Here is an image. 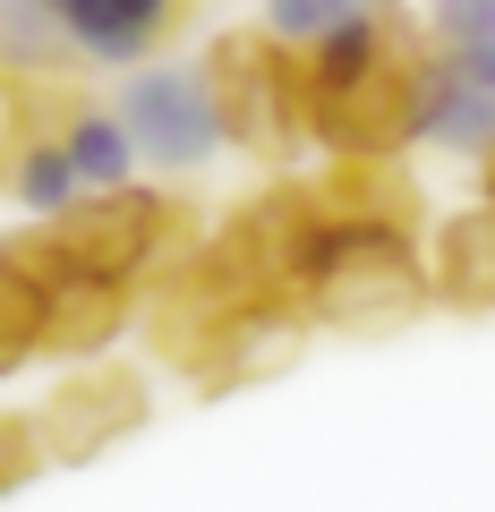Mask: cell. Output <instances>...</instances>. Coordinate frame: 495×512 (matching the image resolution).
Returning <instances> with one entry per match:
<instances>
[{"instance_id": "obj_1", "label": "cell", "mask_w": 495, "mask_h": 512, "mask_svg": "<svg viewBox=\"0 0 495 512\" xmlns=\"http://www.w3.org/2000/svg\"><path fill=\"white\" fill-rule=\"evenodd\" d=\"M282 291L291 308L325 325H402L427 299V265L402 222L385 214H325L291 205V248H282Z\"/></svg>"}, {"instance_id": "obj_2", "label": "cell", "mask_w": 495, "mask_h": 512, "mask_svg": "<svg viewBox=\"0 0 495 512\" xmlns=\"http://www.w3.org/2000/svg\"><path fill=\"white\" fill-rule=\"evenodd\" d=\"M419 60H427V35H410L402 9L376 0V9L350 18L342 35H325L316 52H299V128L325 137V146H342V154L402 146Z\"/></svg>"}, {"instance_id": "obj_3", "label": "cell", "mask_w": 495, "mask_h": 512, "mask_svg": "<svg viewBox=\"0 0 495 512\" xmlns=\"http://www.w3.org/2000/svg\"><path fill=\"white\" fill-rule=\"evenodd\" d=\"M120 77L129 86L111 94V111H120V128H129V146H137V171L188 180V171H205L231 146L205 60H146V69H120Z\"/></svg>"}, {"instance_id": "obj_4", "label": "cell", "mask_w": 495, "mask_h": 512, "mask_svg": "<svg viewBox=\"0 0 495 512\" xmlns=\"http://www.w3.org/2000/svg\"><path fill=\"white\" fill-rule=\"evenodd\" d=\"M205 77H214L231 146L274 154V146H291V137H308V128H299V60L282 52V43H265L257 26H248V35H222L214 52H205Z\"/></svg>"}, {"instance_id": "obj_5", "label": "cell", "mask_w": 495, "mask_h": 512, "mask_svg": "<svg viewBox=\"0 0 495 512\" xmlns=\"http://www.w3.org/2000/svg\"><path fill=\"white\" fill-rule=\"evenodd\" d=\"M26 9L43 18L52 52L86 69H146L188 18V0H26Z\"/></svg>"}, {"instance_id": "obj_6", "label": "cell", "mask_w": 495, "mask_h": 512, "mask_svg": "<svg viewBox=\"0 0 495 512\" xmlns=\"http://www.w3.org/2000/svg\"><path fill=\"white\" fill-rule=\"evenodd\" d=\"M402 137H410V146H436V154H470V163H487V154H495V77L427 52L419 77H410Z\"/></svg>"}, {"instance_id": "obj_7", "label": "cell", "mask_w": 495, "mask_h": 512, "mask_svg": "<svg viewBox=\"0 0 495 512\" xmlns=\"http://www.w3.org/2000/svg\"><path fill=\"white\" fill-rule=\"evenodd\" d=\"M137 419H146L137 376H120V367H77L52 402L35 410V444H43V461H86L111 436H129Z\"/></svg>"}, {"instance_id": "obj_8", "label": "cell", "mask_w": 495, "mask_h": 512, "mask_svg": "<svg viewBox=\"0 0 495 512\" xmlns=\"http://www.w3.org/2000/svg\"><path fill=\"white\" fill-rule=\"evenodd\" d=\"M52 137H60V154H69V171H77L86 197H111V188L137 180V146H129V128H120L111 103H69L52 120Z\"/></svg>"}, {"instance_id": "obj_9", "label": "cell", "mask_w": 495, "mask_h": 512, "mask_svg": "<svg viewBox=\"0 0 495 512\" xmlns=\"http://www.w3.org/2000/svg\"><path fill=\"white\" fill-rule=\"evenodd\" d=\"M0 188H9L35 222H60L69 205H86V188H77V171H69V154H60L52 128H9V171H0Z\"/></svg>"}, {"instance_id": "obj_10", "label": "cell", "mask_w": 495, "mask_h": 512, "mask_svg": "<svg viewBox=\"0 0 495 512\" xmlns=\"http://www.w3.org/2000/svg\"><path fill=\"white\" fill-rule=\"evenodd\" d=\"M427 291H453V299H495V214H461V222H444Z\"/></svg>"}, {"instance_id": "obj_11", "label": "cell", "mask_w": 495, "mask_h": 512, "mask_svg": "<svg viewBox=\"0 0 495 512\" xmlns=\"http://www.w3.org/2000/svg\"><path fill=\"white\" fill-rule=\"evenodd\" d=\"M427 52L495 77V0H427Z\"/></svg>"}, {"instance_id": "obj_12", "label": "cell", "mask_w": 495, "mask_h": 512, "mask_svg": "<svg viewBox=\"0 0 495 512\" xmlns=\"http://www.w3.org/2000/svg\"><path fill=\"white\" fill-rule=\"evenodd\" d=\"M367 9H376V0H265L257 9V35L265 43H282V52H316V43L325 35H342L350 18H367Z\"/></svg>"}, {"instance_id": "obj_13", "label": "cell", "mask_w": 495, "mask_h": 512, "mask_svg": "<svg viewBox=\"0 0 495 512\" xmlns=\"http://www.w3.org/2000/svg\"><path fill=\"white\" fill-rule=\"evenodd\" d=\"M43 470V444H35V419H9L0 410V495L9 487H26V478Z\"/></svg>"}, {"instance_id": "obj_14", "label": "cell", "mask_w": 495, "mask_h": 512, "mask_svg": "<svg viewBox=\"0 0 495 512\" xmlns=\"http://www.w3.org/2000/svg\"><path fill=\"white\" fill-rule=\"evenodd\" d=\"M0 171H9V128H0Z\"/></svg>"}]
</instances>
